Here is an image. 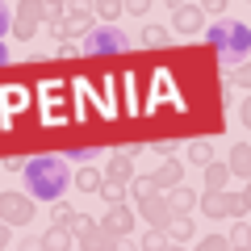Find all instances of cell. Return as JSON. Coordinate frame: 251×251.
Returning <instances> with one entry per match:
<instances>
[{
    "mask_svg": "<svg viewBox=\"0 0 251 251\" xmlns=\"http://www.w3.org/2000/svg\"><path fill=\"white\" fill-rule=\"evenodd\" d=\"M151 184H155V188H176V184H184V168H180L176 159H168V163L151 176Z\"/></svg>",
    "mask_w": 251,
    "mask_h": 251,
    "instance_id": "obj_11",
    "label": "cell"
},
{
    "mask_svg": "<svg viewBox=\"0 0 251 251\" xmlns=\"http://www.w3.org/2000/svg\"><path fill=\"white\" fill-rule=\"evenodd\" d=\"M155 151H159V155H176V143H168V138H163V143H155Z\"/></svg>",
    "mask_w": 251,
    "mask_h": 251,
    "instance_id": "obj_37",
    "label": "cell"
},
{
    "mask_svg": "<svg viewBox=\"0 0 251 251\" xmlns=\"http://www.w3.org/2000/svg\"><path fill=\"white\" fill-rule=\"evenodd\" d=\"M247 209H251L247 188H243V193H226V218H239V222H247Z\"/></svg>",
    "mask_w": 251,
    "mask_h": 251,
    "instance_id": "obj_15",
    "label": "cell"
},
{
    "mask_svg": "<svg viewBox=\"0 0 251 251\" xmlns=\"http://www.w3.org/2000/svg\"><path fill=\"white\" fill-rule=\"evenodd\" d=\"M50 218H54V226H72V218H75V209L67 205V201H50Z\"/></svg>",
    "mask_w": 251,
    "mask_h": 251,
    "instance_id": "obj_24",
    "label": "cell"
},
{
    "mask_svg": "<svg viewBox=\"0 0 251 251\" xmlns=\"http://www.w3.org/2000/svg\"><path fill=\"white\" fill-rule=\"evenodd\" d=\"M34 34H38V25L34 21H13V38H17V42H34Z\"/></svg>",
    "mask_w": 251,
    "mask_h": 251,
    "instance_id": "obj_26",
    "label": "cell"
},
{
    "mask_svg": "<svg viewBox=\"0 0 251 251\" xmlns=\"http://www.w3.org/2000/svg\"><path fill=\"white\" fill-rule=\"evenodd\" d=\"M113 251H134V243H130V234H126V239H117V243H113Z\"/></svg>",
    "mask_w": 251,
    "mask_h": 251,
    "instance_id": "obj_38",
    "label": "cell"
},
{
    "mask_svg": "<svg viewBox=\"0 0 251 251\" xmlns=\"http://www.w3.org/2000/svg\"><path fill=\"white\" fill-rule=\"evenodd\" d=\"M176 4H184V0H168V9H176Z\"/></svg>",
    "mask_w": 251,
    "mask_h": 251,
    "instance_id": "obj_43",
    "label": "cell"
},
{
    "mask_svg": "<svg viewBox=\"0 0 251 251\" xmlns=\"http://www.w3.org/2000/svg\"><path fill=\"white\" fill-rule=\"evenodd\" d=\"M59 4H67V0H59Z\"/></svg>",
    "mask_w": 251,
    "mask_h": 251,
    "instance_id": "obj_44",
    "label": "cell"
},
{
    "mask_svg": "<svg viewBox=\"0 0 251 251\" xmlns=\"http://www.w3.org/2000/svg\"><path fill=\"white\" fill-rule=\"evenodd\" d=\"M17 251H46V247H42V239H21Z\"/></svg>",
    "mask_w": 251,
    "mask_h": 251,
    "instance_id": "obj_36",
    "label": "cell"
},
{
    "mask_svg": "<svg viewBox=\"0 0 251 251\" xmlns=\"http://www.w3.org/2000/svg\"><path fill=\"white\" fill-rule=\"evenodd\" d=\"M188 159H193V163H201V168H205V163L214 159V151H209V143H205V138H197V143H188Z\"/></svg>",
    "mask_w": 251,
    "mask_h": 251,
    "instance_id": "obj_23",
    "label": "cell"
},
{
    "mask_svg": "<svg viewBox=\"0 0 251 251\" xmlns=\"http://www.w3.org/2000/svg\"><path fill=\"white\" fill-rule=\"evenodd\" d=\"M226 172H230V176H243V180H247V172H251V147H247V138L230 147V163H226Z\"/></svg>",
    "mask_w": 251,
    "mask_h": 251,
    "instance_id": "obj_9",
    "label": "cell"
},
{
    "mask_svg": "<svg viewBox=\"0 0 251 251\" xmlns=\"http://www.w3.org/2000/svg\"><path fill=\"white\" fill-rule=\"evenodd\" d=\"M21 176H25V193H29L34 201H59L63 193H67V184H72V172H67L63 155H59V159H54V155L25 159Z\"/></svg>",
    "mask_w": 251,
    "mask_h": 251,
    "instance_id": "obj_1",
    "label": "cell"
},
{
    "mask_svg": "<svg viewBox=\"0 0 251 251\" xmlns=\"http://www.w3.org/2000/svg\"><path fill=\"white\" fill-rule=\"evenodd\" d=\"M100 180H105V176H100L97 168H80V172H75V188H80V193H97Z\"/></svg>",
    "mask_w": 251,
    "mask_h": 251,
    "instance_id": "obj_19",
    "label": "cell"
},
{
    "mask_svg": "<svg viewBox=\"0 0 251 251\" xmlns=\"http://www.w3.org/2000/svg\"><path fill=\"white\" fill-rule=\"evenodd\" d=\"M226 180H230L226 163H205V193H222Z\"/></svg>",
    "mask_w": 251,
    "mask_h": 251,
    "instance_id": "obj_17",
    "label": "cell"
},
{
    "mask_svg": "<svg viewBox=\"0 0 251 251\" xmlns=\"http://www.w3.org/2000/svg\"><path fill=\"white\" fill-rule=\"evenodd\" d=\"M17 17H21V21H34V25H38V21L46 17V4H42V0H21V4H17Z\"/></svg>",
    "mask_w": 251,
    "mask_h": 251,
    "instance_id": "obj_20",
    "label": "cell"
},
{
    "mask_svg": "<svg viewBox=\"0 0 251 251\" xmlns=\"http://www.w3.org/2000/svg\"><path fill=\"white\" fill-rule=\"evenodd\" d=\"M92 13H97V17H105L109 25H113V17L122 13V0H92Z\"/></svg>",
    "mask_w": 251,
    "mask_h": 251,
    "instance_id": "obj_22",
    "label": "cell"
},
{
    "mask_svg": "<svg viewBox=\"0 0 251 251\" xmlns=\"http://www.w3.org/2000/svg\"><path fill=\"white\" fill-rule=\"evenodd\" d=\"M122 13H134V17H147V13H151V0H122Z\"/></svg>",
    "mask_w": 251,
    "mask_h": 251,
    "instance_id": "obj_32",
    "label": "cell"
},
{
    "mask_svg": "<svg viewBox=\"0 0 251 251\" xmlns=\"http://www.w3.org/2000/svg\"><path fill=\"white\" fill-rule=\"evenodd\" d=\"M63 159H97V151H92V147H80V151H75V147H72Z\"/></svg>",
    "mask_w": 251,
    "mask_h": 251,
    "instance_id": "obj_33",
    "label": "cell"
},
{
    "mask_svg": "<svg viewBox=\"0 0 251 251\" xmlns=\"http://www.w3.org/2000/svg\"><path fill=\"white\" fill-rule=\"evenodd\" d=\"M9 25H13V21H9V9H4V0H0V38L9 34Z\"/></svg>",
    "mask_w": 251,
    "mask_h": 251,
    "instance_id": "obj_35",
    "label": "cell"
},
{
    "mask_svg": "<svg viewBox=\"0 0 251 251\" xmlns=\"http://www.w3.org/2000/svg\"><path fill=\"white\" fill-rule=\"evenodd\" d=\"M226 0H201V13H222Z\"/></svg>",
    "mask_w": 251,
    "mask_h": 251,
    "instance_id": "obj_34",
    "label": "cell"
},
{
    "mask_svg": "<svg viewBox=\"0 0 251 251\" xmlns=\"http://www.w3.org/2000/svg\"><path fill=\"white\" fill-rule=\"evenodd\" d=\"M113 234H109V230H100V222L97 226H92V230L88 234H80V251H113Z\"/></svg>",
    "mask_w": 251,
    "mask_h": 251,
    "instance_id": "obj_10",
    "label": "cell"
},
{
    "mask_svg": "<svg viewBox=\"0 0 251 251\" xmlns=\"http://www.w3.org/2000/svg\"><path fill=\"white\" fill-rule=\"evenodd\" d=\"M100 230H109L113 239H126V234L134 230V209L122 205V201H117V205H109V214H105V222H100Z\"/></svg>",
    "mask_w": 251,
    "mask_h": 251,
    "instance_id": "obj_6",
    "label": "cell"
},
{
    "mask_svg": "<svg viewBox=\"0 0 251 251\" xmlns=\"http://www.w3.org/2000/svg\"><path fill=\"white\" fill-rule=\"evenodd\" d=\"M0 222L4 226H29L34 222V197L29 193H0Z\"/></svg>",
    "mask_w": 251,
    "mask_h": 251,
    "instance_id": "obj_4",
    "label": "cell"
},
{
    "mask_svg": "<svg viewBox=\"0 0 251 251\" xmlns=\"http://www.w3.org/2000/svg\"><path fill=\"white\" fill-rule=\"evenodd\" d=\"M134 205H138V214H143L151 226H168V222H172V205H168V197H159V193L134 201Z\"/></svg>",
    "mask_w": 251,
    "mask_h": 251,
    "instance_id": "obj_7",
    "label": "cell"
},
{
    "mask_svg": "<svg viewBox=\"0 0 251 251\" xmlns=\"http://www.w3.org/2000/svg\"><path fill=\"white\" fill-rule=\"evenodd\" d=\"M143 42L147 46H168L172 34H168V29H159V25H151V29H143Z\"/></svg>",
    "mask_w": 251,
    "mask_h": 251,
    "instance_id": "obj_28",
    "label": "cell"
},
{
    "mask_svg": "<svg viewBox=\"0 0 251 251\" xmlns=\"http://www.w3.org/2000/svg\"><path fill=\"white\" fill-rule=\"evenodd\" d=\"M168 230H163V226H151V230H147L143 234V251H163V247H168Z\"/></svg>",
    "mask_w": 251,
    "mask_h": 251,
    "instance_id": "obj_21",
    "label": "cell"
},
{
    "mask_svg": "<svg viewBox=\"0 0 251 251\" xmlns=\"http://www.w3.org/2000/svg\"><path fill=\"white\" fill-rule=\"evenodd\" d=\"M92 29V0H67V13H63V34L80 38Z\"/></svg>",
    "mask_w": 251,
    "mask_h": 251,
    "instance_id": "obj_5",
    "label": "cell"
},
{
    "mask_svg": "<svg viewBox=\"0 0 251 251\" xmlns=\"http://www.w3.org/2000/svg\"><path fill=\"white\" fill-rule=\"evenodd\" d=\"M168 205H172V218H176V214H188V209L197 205V193L184 188V184H176V188H168Z\"/></svg>",
    "mask_w": 251,
    "mask_h": 251,
    "instance_id": "obj_12",
    "label": "cell"
},
{
    "mask_svg": "<svg viewBox=\"0 0 251 251\" xmlns=\"http://www.w3.org/2000/svg\"><path fill=\"white\" fill-rule=\"evenodd\" d=\"M230 251H247V243H234V247H230Z\"/></svg>",
    "mask_w": 251,
    "mask_h": 251,
    "instance_id": "obj_42",
    "label": "cell"
},
{
    "mask_svg": "<svg viewBox=\"0 0 251 251\" xmlns=\"http://www.w3.org/2000/svg\"><path fill=\"white\" fill-rule=\"evenodd\" d=\"M234 88V84H243V92H247V84H251V72H247V59L243 63H234V72H230V80H226Z\"/></svg>",
    "mask_w": 251,
    "mask_h": 251,
    "instance_id": "obj_29",
    "label": "cell"
},
{
    "mask_svg": "<svg viewBox=\"0 0 251 251\" xmlns=\"http://www.w3.org/2000/svg\"><path fill=\"white\" fill-rule=\"evenodd\" d=\"M4 247H9V226L0 222V251H4Z\"/></svg>",
    "mask_w": 251,
    "mask_h": 251,
    "instance_id": "obj_39",
    "label": "cell"
},
{
    "mask_svg": "<svg viewBox=\"0 0 251 251\" xmlns=\"http://www.w3.org/2000/svg\"><path fill=\"white\" fill-rule=\"evenodd\" d=\"M197 251H230V243H226L222 234H205V239L197 243Z\"/></svg>",
    "mask_w": 251,
    "mask_h": 251,
    "instance_id": "obj_30",
    "label": "cell"
},
{
    "mask_svg": "<svg viewBox=\"0 0 251 251\" xmlns=\"http://www.w3.org/2000/svg\"><path fill=\"white\" fill-rule=\"evenodd\" d=\"M92 226H97V218H88V214H75V218H72V226H67V230H72V234H88Z\"/></svg>",
    "mask_w": 251,
    "mask_h": 251,
    "instance_id": "obj_31",
    "label": "cell"
},
{
    "mask_svg": "<svg viewBox=\"0 0 251 251\" xmlns=\"http://www.w3.org/2000/svg\"><path fill=\"white\" fill-rule=\"evenodd\" d=\"M0 63H9V50H4V42H0Z\"/></svg>",
    "mask_w": 251,
    "mask_h": 251,
    "instance_id": "obj_40",
    "label": "cell"
},
{
    "mask_svg": "<svg viewBox=\"0 0 251 251\" xmlns=\"http://www.w3.org/2000/svg\"><path fill=\"white\" fill-rule=\"evenodd\" d=\"M163 251H184V247H180V243H168V247H163Z\"/></svg>",
    "mask_w": 251,
    "mask_h": 251,
    "instance_id": "obj_41",
    "label": "cell"
},
{
    "mask_svg": "<svg viewBox=\"0 0 251 251\" xmlns=\"http://www.w3.org/2000/svg\"><path fill=\"white\" fill-rule=\"evenodd\" d=\"M105 180L109 184H130V180H134V163L126 159V155H117V159H109V172H105Z\"/></svg>",
    "mask_w": 251,
    "mask_h": 251,
    "instance_id": "obj_13",
    "label": "cell"
},
{
    "mask_svg": "<svg viewBox=\"0 0 251 251\" xmlns=\"http://www.w3.org/2000/svg\"><path fill=\"white\" fill-rule=\"evenodd\" d=\"M126 46H130V38L122 29H113V25H97V29L84 34V54H92V59H100V54H122Z\"/></svg>",
    "mask_w": 251,
    "mask_h": 251,
    "instance_id": "obj_3",
    "label": "cell"
},
{
    "mask_svg": "<svg viewBox=\"0 0 251 251\" xmlns=\"http://www.w3.org/2000/svg\"><path fill=\"white\" fill-rule=\"evenodd\" d=\"M130 193H134V201H143V197H151V193H155V184H151V176H134V180H130Z\"/></svg>",
    "mask_w": 251,
    "mask_h": 251,
    "instance_id": "obj_27",
    "label": "cell"
},
{
    "mask_svg": "<svg viewBox=\"0 0 251 251\" xmlns=\"http://www.w3.org/2000/svg\"><path fill=\"white\" fill-rule=\"evenodd\" d=\"M100 197H105V205H117V201L126 197V188L122 184H109V180H100V188H97Z\"/></svg>",
    "mask_w": 251,
    "mask_h": 251,
    "instance_id": "obj_25",
    "label": "cell"
},
{
    "mask_svg": "<svg viewBox=\"0 0 251 251\" xmlns=\"http://www.w3.org/2000/svg\"><path fill=\"white\" fill-rule=\"evenodd\" d=\"M205 42H209V46L218 50V59H222L226 67H234V63H243V59H247V50H251V29L243 25V21H226V25H209Z\"/></svg>",
    "mask_w": 251,
    "mask_h": 251,
    "instance_id": "obj_2",
    "label": "cell"
},
{
    "mask_svg": "<svg viewBox=\"0 0 251 251\" xmlns=\"http://www.w3.org/2000/svg\"><path fill=\"white\" fill-rule=\"evenodd\" d=\"M163 230H168V239H176V243H188L193 234H197V226L188 222V214H176L168 226H163Z\"/></svg>",
    "mask_w": 251,
    "mask_h": 251,
    "instance_id": "obj_14",
    "label": "cell"
},
{
    "mask_svg": "<svg viewBox=\"0 0 251 251\" xmlns=\"http://www.w3.org/2000/svg\"><path fill=\"white\" fill-rule=\"evenodd\" d=\"M42 247L46 251H67L72 247V230H67V226H50V230L42 234Z\"/></svg>",
    "mask_w": 251,
    "mask_h": 251,
    "instance_id": "obj_16",
    "label": "cell"
},
{
    "mask_svg": "<svg viewBox=\"0 0 251 251\" xmlns=\"http://www.w3.org/2000/svg\"><path fill=\"white\" fill-rule=\"evenodd\" d=\"M197 205L209 218H226V193H205V197H197Z\"/></svg>",
    "mask_w": 251,
    "mask_h": 251,
    "instance_id": "obj_18",
    "label": "cell"
},
{
    "mask_svg": "<svg viewBox=\"0 0 251 251\" xmlns=\"http://www.w3.org/2000/svg\"><path fill=\"white\" fill-rule=\"evenodd\" d=\"M172 25H176L180 34H201L205 13H201L197 4H176V9H172Z\"/></svg>",
    "mask_w": 251,
    "mask_h": 251,
    "instance_id": "obj_8",
    "label": "cell"
}]
</instances>
